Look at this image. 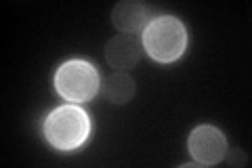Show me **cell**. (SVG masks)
<instances>
[{
    "label": "cell",
    "instance_id": "cell-3",
    "mask_svg": "<svg viewBox=\"0 0 252 168\" xmlns=\"http://www.w3.org/2000/svg\"><path fill=\"white\" fill-rule=\"evenodd\" d=\"M55 89L65 101H91L101 89L99 71L89 61H65L55 74Z\"/></svg>",
    "mask_w": 252,
    "mask_h": 168
},
{
    "label": "cell",
    "instance_id": "cell-2",
    "mask_svg": "<svg viewBox=\"0 0 252 168\" xmlns=\"http://www.w3.org/2000/svg\"><path fill=\"white\" fill-rule=\"evenodd\" d=\"M91 118L76 105H61L44 120V137L55 149L74 151L89 139Z\"/></svg>",
    "mask_w": 252,
    "mask_h": 168
},
{
    "label": "cell",
    "instance_id": "cell-1",
    "mask_svg": "<svg viewBox=\"0 0 252 168\" xmlns=\"http://www.w3.org/2000/svg\"><path fill=\"white\" fill-rule=\"evenodd\" d=\"M143 49L160 63L177 61L187 49V32L181 19L172 15L154 17L143 30Z\"/></svg>",
    "mask_w": 252,
    "mask_h": 168
},
{
    "label": "cell",
    "instance_id": "cell-7",
    "mask_svg": "<svg viewBox=\"0 0 252 168\" xmlns=\"http://www.w3.org/2000/svg\"><path fill=\"white\" fill-rule=\"evenodd\" d=\"M135 95V80L124 71H116V74L107 76L103 82V97L112 103H128Z\"/></svg>",
    "mask_w": 252,
    "mask_h": 168
},
{
    "label": "cell",
    "instance_id": "cell-5",
    "mask_svg": "<svg viewBox=\"0 0 252 168\" xmlns=\"http://www.w3.org/2000/svg\"><path fill=\"white\" fill-rule=\"evenodd\" d=\"M141 55H143V44L130 34H118L105 44V59L118 71L135 67Z\"/></svg>",
    "mask_w": 252,
    "mask_h": 168
},
{
    "label": "cell",
    "instance_id": "cell-6",
    "mask_svg": "<svg viewBox=\"0 0 252 168\" xmlns=\"http://www.w3.org/2000/svg\"><path fill=\"white\" fill-rule=\"evenodd\" d=\"M112 23L122 32V34H137V32H143L145 26L149 23L147 17V9L141 2L135 0H122L118 2L112 11Z\"/></svg>",
    "mask_w": 252,
    "mask_h": 168
},
{
    "label": "cell",
    "instance_id": "cell-4",
    "mask_svg": "<svg viewBox=\"0 0 252 168\" xmlns=\"http://www.w3.org/2000/svg\"><path fill=\"white\" fill-rule=\"evenodd\" d=\"M189 154L198 164L210 166L219 164L220 160L227 156V139L217 126L202 124L198 129H193L187 141Z\"/></svg>",
    "mask_w": 252,
    "mask_h": 168
}]
</instances>
